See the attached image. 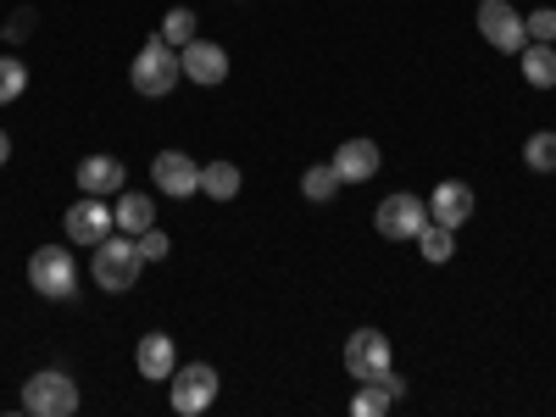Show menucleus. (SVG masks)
I'll list each match as a JSON object with an SVG mask.
<instances>
[{
  "instance_id": "393cba45",
  "label": "nucleus",
  "mask_w": 556,
  "mask_h": 417,
  "mask_svg": "<svg viewBox=\"0 0 556 417\" xmlns=\"http://www.w3.org/2000/svg\"><path fill=\"white\" fill-rule=\"evenodd\" d=\"M523 28H529V39H540V45H556V12H551V7L529 12V17H523Z\"/></svg>"
},
{
  "instance_id": "aec40b11",
  "label": "nucleus",
  "mask_w": 556,
  "mask_h": 417,
  "mask_svg": "<svg viewBox=\"0 0 556 417\" xmlns=\"http://www.w3.org/2000/svg\"><path fill=\"white\" fill-rule=\"evenodd\" d=\"M417 251H424L434 267L451 262V251H456V228H445V223H424V235H417Z\"/></svg>"
},
{
  "instance_id": "412c9836",
  "label": "nucleus",
  "mask_w": 556,
  "mask_h": 417,
  "mask_svg": "<svg viewBox=\"0 0 556 417\" xmlns=\"http://www.w3.org/2000/svg\"><path fill=\"white\" fill-rule=\"evenodd\" d=\"M523 162H529L534 173H556V134H551V128L523 139Z\"/></svg>"
},
{
  "instance_id": "f8f14e48",
  "label": "nucleus",
  "mask_w": 556,
  "mask_h": 417,
  "mask_svg": "<svg viewBox=\"0 0 556 417\" xmlns=\"http://www.w3.org/2000/svg\"><path fill=\"white\" fill-rule=\"evenodd\" d=\"M473 217V190L462 178H445L440 190L429 195V223H445V228H462Z\"/></svg>"
},
{
  "instance_id": "2eb2a0df",
  "label": "nucleus",
  "mask_w": 556,
  "mask_h": 417,
  "mask_svg": "<svg viewBox=\"0 0 556 417\" xmlns=\"http://www.w3.org/2000/svg\"><path fill=\"white\" fill-rule=\"evenodd\" d=\"M134 367H139L151 384H156V379H173V367H178L173 334H146V340H139V351H134Z\"/></svg>"
},
{
  "instance_id": "39448f33",
  "label": "nucleus",
  "mask_w": 556,
  "mask_h": 417,
  "mask_svg": "<svg viewBox=\"0 0 556 417\" xmlns=\"http://www.w3.org/2000/svg\"><path fill=\"white\" fill-rule=\"evenodd\" d=\"M167 401L173 412L184 417H195L217 401V367L212 362H190V367H173V379H167Z\"/></svg>"
},
{
  "instance_id": "6e6552de",
  "label": "nucleus",
  "mask_w": 556,
  "mask_h": 417,
  "mask_svg": "<svg viewBox=\"0 0 556 417\" xmlns=\"http://www.w3.org/2000/svg\"><path fill=\"white\" fill-rule=\"evenodd\" d=\"M424 223H429V201H417V195H384V206L374 212V228L384 240H417Z\"/></svg>"
},
{
  "instance_id": "f257e3e1",
  "label": "nucleus",
  "mask_w": 556,
  "mask_h": 417,
  "mask_svg": "<svg viewBox=\"0 0 556 417\" xmlns=\"http://www.w3.org/2000/svg\"><path fill=\"white\" fill-rule=\"evenodd\" d=\"M178 78H184V62H178V51H173L162 34L139 45V56H134V67H128V84L139 89V96L162 101V96H173V89H178Z\"/></svg>"
},
{
  "instance_id": "a878e982",
  "label": "nucleus",
  "mask_w": 556,
  "mask_h": 417,
  "mask_svg": "<svg viewBox=\"0 0 556 417\" xmlns=\"http://www.w3.org/2000/svg\"><path fill=\"white\" fill-rule=\"evenodd\" d=\"M134 240H139V256H146V262H162V256L173 251V240L162 235V228H156V223L146 228V235H134Z\"/></svg>"
},
{
  "instance_id": "ddd939ff",
  "label": "nucleus",
  "mask_w": 556,
  "mask_h": 417,
  "mask_svg": "<svg viewBox=\"0 0 556 417\" xmlns=\"http://www.w3.org/2000/svg\"><path fill=\"white\" fill-rule=\"evenodd\" d=\"M128 184V167L117 156H84L78 162V190L84 195H117Z\"/></svg>"
},
{
  "instance_id": "cd10ccee",
  "label": "nucleus",
  "mask_w": 556,
  "mask_h": 417,
  "mask_svg": "<svg viewBox=\"0 0 556 417\" xmlns=\"http://www.w3.org/2000/svg\"><path fill=\"white\" fill-rule=\"evenodd\" d=\"M28 28H34V12H17V17L7 23V39H23Z\"/></svg>"
},
{
  "instance_id": "f03ea898",
  "label": "nucleus",
  "mask_w": 556,
  "mask_h": 417,
  "mask_svg": "<svg viewBox=\"0 0 556 417\" xmlns=\"http://www.w3.org/2000/svg\"><path fill=\"white\" fill-rule=\"evenodd\" d=\"M23 412L28 417H73L78 412V384L62 367H45V374H28L23 384Z\"/></svg>"
},
{
  "instance_id": "7ed1b4c3",
  "label": "nucleus",
  "mask_w": 556,
  "mask_h": 417,
  "mask_svg": "<svg viewBox=\"0 0 556 417\" xmlns=\"http://www.w3.org/2000/svg\"><path fill=\"white\" fill-rule=\"evenodd\" d=\"M28 285L45 295V301H67L78 290V262L67 245H39L28 256Z\"/></svg>"
},
{
  "instance_id": "4be33fe9",
  "label": "nucleus",
  "mask_w": 556,
  "mask_h": 417,
  "mask_svg": "<svg viewBox=\"0 0 556 417\" xmlns=\"http://www.w3.org/2000/svg\"><path fill=\"white\" fill-rule=\"evenodd\" d=\"M162 39L173 45V51H184V45L195 39V12H190V7H173V12L162 17Z\"/></svg>"
},
{
  "instance_id": "1a4fd4ad",
  "label": "nucleus",
  "mask_w": 556,
  "mask_h": 417,
  "mask_svg": "<svg viewBox=\"0 0 556 417\" xmlns=\"http://www.w3.org/2000/svg\"><path fill=\"white\" fill-rule=\"evenodd\" d=\"M479 34L495 45V51H506V56H518L523 45H529L523 12H513L506 0H484V7H479Z\"/></svg>"
},
{
  "instance_id": "5701e85b",
  "label": "nucleus",
  "mask_w": 556,
  "mask_h": 417,
  "mask_svg": "<svg viewBox=\"0 0 556 417\" xmlns=\"http://www.w3.org/2000/svg\"><path fill=\"white\" fill-rule=\"evenodd\" d=\"M23 89H28V67L17 56H0V106H12Z\"/></svg>"
},
{
  "instance_id": "c85d7f7f",
  "label": "nucleus",
  "mask_w": 556,
  "mask_h": 417,
  "mask_svg": "<svg viewBox=\"0 0 556 417\" xmlns=\"http://www.w3.org/2000/svg\"><path fill=\"white\" fill-rule=\"evenodd\" d=\"M7 156H12V134L0 128V167H7Z\"/></svg>"
},
{
  "instance_id": "4468645a",
  "label": "nucleus",
  "mask_w": 556,
  "mask_h": 417,
  "mask_svg": "<svg viewBox=\"0 0 556 417\" xmlns=\"http://www.w3.org/2000/svg\"><path fill=\"white\" fill-rule=\"evenodd\" d=\"M379 146H374V139H345V146L334 151V173L345 178V184H367V178H374L379 173Z\"/></svg>"
},
{
  "instance_id": "bb28decb",
  "label": "nucleus",
  "mask_w": 556,
  "mask_h": 417,
  "mask_svg": "<svg viewBox=\"0 0 556 417\" xmlns=\"http://www.w3.org/2000/svg\"><path fill=\"white\" fill-rule=\"evenodd\" d=\"M362 384H379L390 401H401V395H406V379H401V374H390V367H379V374H374V379H362Z\"/></svg>"
},
{
  "instance_id": "a211bd4d",
  "label": "nucleus",
  "mask_w": 556,
  "mask_h": 417,
  "mask_svg": "<svg viewBox=\"0 0 556 417\" xmlns=\"http://www.w3.org/2000/svg\"><path fill=\"white\" fill-rule=\"evenodd\" d=\"M112 212H117V228H123V235H146V228L156 223V206H151V195H123Z\"/></svg>"
},
{
  "instance_id": "f3484780",
  "label": "nucleus",
  "mask_w": 556,
  "mask_h": 417,
  "mask_svg": "<svg viewBox=\"0 0 556 417\" xmlns=\"http://www.w3.org/2000/svg\"><path fill=\"white\" fill-rule=\"evenodd\" d=\"M201 195L235 201V195H240V167H235V162H206V167H201Z\"/></svg>"
},
{
  "instance_id": "dca6fc26",
  "label": "nucleus",
  "mask_w": 556,
  "mask_h": 417,
  "mask_svg": "<svg viewBox=\"0 0 556 417\" xmlns=\"http://www.w3.org/2000/svg\"><path fill=\"white\" fill-rule=\"evenodd\" d=\"M518 56H523V78H529L534 89H551V84H556V45H540V39H529Z\"/></svg>"
},
{
  "instance_id": "0eeeda50",
  "label": "nucleus",
  "mask_w": 556,
  "mask_h": 417,
  "mask_svg": "<svg viewBox=\"0 0 556 417\" xmlns=\"http://www.w3.org/2000/svg\"><path fill=\"white\" fill-rule=\"evenodd\" d=\"M151 184L173 201H190V195H201V162L190 151H162L151 162Z\"/></svg>"
},
{
  "instance_id": "20e7f679",
  "label": "nucleus",
  "mask_w": 556,
  "mask_h": 417,
  "mask_svg": "<svg viewBox=\"0 0 556 417\" xmlns=\"http://www.w3.org/2000/svg\"><path fill=\"white\" fill-rule=\"evenodd\" d=\"M139 262H146V256H139V240L134 235H123V240H101L96 245V285L106 290V295H123V290H134L139 285Z\"/></svg>"
},
{
  "instance_id": "6ab92c4d",
  "label": "nucleus",
  "mask_w": 556,
  "mask_h": 417,
  "mask_svg": "<svg viewBox=\"0 0 556 417\" xmlns=\"http://www.w3.org/2000/svg\"><path fill=\"white\" fill-rule=\"evenodd\" d=\"M340 184H345V178L334 173V162H329V167H306V173H301V195L323 206V201H334V195H340Z\"/></svg>"
},
{
  "instance_id": "423d86ee",
  "label": "nucleus",
  "mask_w": 556,
  "mask_h": 417,
  "mask_svg": "<svg viewBox=\"0 0 556 417\" xmlns=\"http://www.w3.org/2000/svg\"><path fill=\"white\" fill-rule=\"evenodd\" d=\"M62 228H67V240H78V245H101L112 228H117V212L106 206V195H78L67 206Z\"/></svg>"
},
{
  "instance_id": "9d476101",
  "label": "nucleus",
  "mask_w": 556,
  "mask_h": 417,
  "mask_svg": "<svg viewBox=\"0 0 556 417\" xmlns=\"http://www.w3.org/2000/svg\"><path fill=\"white\" fill-rule=\"evenodd\" d=\"M379 367H390V334L356 329V334L345 340V374H351V379H374Z\"/></svg>"
},
{
  "instance_id": "b1692460",
  "label": "nucleus",
  "mask_w": 556,
  "mask_h": 417,
  "mask_svg": "<svg viewBox=\"0 0 556 417\" xmlns=\"http://www.w3.org/2000/svg\"><path fill=\"white\" fill-rule=\"evenodd\" d=\"M384 406H390V395H384L379 384H362V390H356V401H351V412H356V417H379Z\"/></svg>"
},
{
  "instance_id": "9b49d317",
  "label": "nucleus",
  "mask_w": 556,
  "mask_h": 417,
  "mask_svg": "<svg viewBox=\"0 0 556 417\" xmlns=\"http://www.w3.org/2000/svg\"><path fill=\"white\" fill-rule=\"evenodd\" d=\"M178 62H184V73H190V84H206V89H217L228 78V51L217 39H190L178 51Z\"/></svg>"
}]
</instances>
